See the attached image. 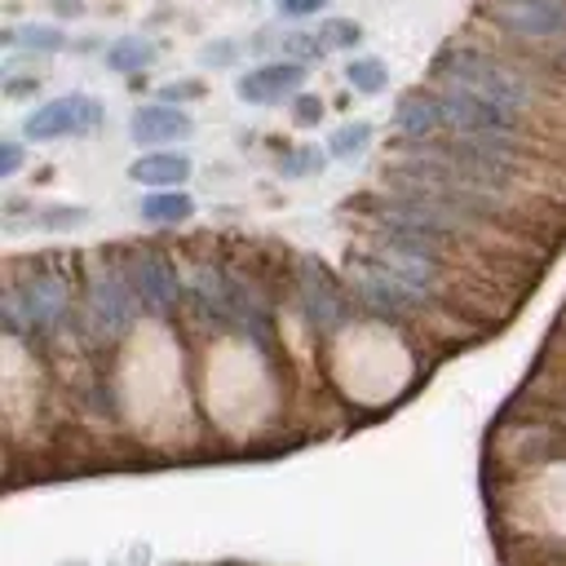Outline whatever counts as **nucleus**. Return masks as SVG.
<instances>
[{"mask_svg": "<svg viewBox=\"0 0 566 566\" xmlns=\"http://www.w3.org/2000/svg\"><path fill=\"white\" fill-rule=\"evenodd\" d=\"M332 0H274V9H279V18H292V22H301V18H314V13H323Z\"/></svg>", "mask_w": 566, "mask_h": 566, "instance_id": "27", "label": "nucleus"}, {"mask_svg": "<svg viewBox=\"0 0 566 566\" xmlns=\"http://www.w3.org/2000/svg\"><path fill=\"white\" fill-rule=\"evenodd\" d=\"M137 217L146 226H181L195 217V195L190 190H146L137 199Z\"/></svg>", "mask_w": 566, "mask_h": 566, "instance_id": "16", "label": "nucleus"}, {"mask_svg": "<svg viewBox=\"0 0 566 566\" xmlns=\"http://www.w3.org/2000/svg\"><path fill=\"white\" fill-rule=\"evenodd\" d=\"M4 93L9 97H35L40 93V75L27 71V75H4Z\"/></svg>", "mask_w": 566, "mask_h": 566, "instance_id": "28", "label": "nucleus"}, {"mask_svg": "<svg viewBox=\"0 0 566 566\" xmlns=\"http://www.w3.org/2000/svg\"><path fill=\"white\" fill-rule=\"evenodd\" d=\"M274 57H292V62H323L327 57V44L318 40V31H279V49Z\"/></svg>", "mask_w": 566, "mask_h": 566, "instance_id": "21", "label": "nucleus"}, {"mask_svg": "<svg viewBox=\"0 0 566 566\" xmlns=\"http://www.w3.org/2000/svg\"><path fill=\"white\" fill-rule=\"evenodd\" d=\"M186 287H190V305L199 310V318L252 340L261 354H274V305L265 301L252 274L212 261V265H195Z\"/></svg>", "mask_w": 566, "mask_h": 566, "instance_id": "1", "label": "nucleus"}, {"mask_svg": "<svg viewBox=\"0 0 566 566\" xmlns=\"http://www.w3.org/2000/svg\"><path fill=\"white\" fill-rule=\"evenodd\" d=\"M49 9H53L57 18H80V13H84V0H49Z\"/></svg>", "mask_w": 566, "mask_h": 566, "instance_id": "29", "label": "nucleus"}, {"mask_svg": "<svg viewBox=\"0 0 566 566\" xmlns=\"http://www.w3.org/2000/svg\"><path fill=\"white\" fill-rule=\"evenodd\" d=\"M553 420H557V429L566 433V407H557V411H553Z\"/></svg>", "mask_w": 566, "mask_h": 566, "instance_id": "30", "label": "nucleus"}, {"mask_svg": "<svg viewBox=\"0 0 566 566\" xmlns=\"http://www.w3.org/2000/svg\"><path fill=\"white\" fill-rule=\"evenodd\" d=\"M4 49L9 53H31V57H57L62 49H71V35L57 27V22H18V27H4Z\"/></svg>", "mask_w": 566, "mask_h": 566, "instance_id": "14", "label": "nucleus"}, {"mask_svg": "<svg viewBox=\"0 0 566 566\" xmlns=\"http://www.w3.org/2000/svg\"><path fill=\"white\" fill-rule=\"evenodd\" d=\"M305 75H310L305 62L265 57V62L234 75V97L243 106H279V102H292L296 93H305Z\"/></svg>", "mask_w": 566, "mask_h": 566, "instance_id": "10", "label": "nucleus"}, {"mask_svg": "<svg viewBox=\"0 0 566 566\" xmlns=\"http://www.w3.org/2000/svg\"><path fill=\"white\" fill-rule=\"evenodd\" d=\"M142 318V305L133 296V283L124 274L119 261H102L88 270L84 279V292H80V305L71 314V332L75 340L88 349V354H102V349H115Z\"/></svg>", "mask_w": 566, "mask_h": 566, "instance_id": "3", "label": "nucleus"}, {"mask_svg": "<svg viewBox=\"0 0 566 566\" xmlns=\"http://www.w3.org/2000/svg\"><path fill=\"white\" fill-rule=\"evenodd\" d=\"M486 22L526 49L566 40V0H486Z\"/></svg>", "mask_w": 566, "mask_h": 566, "instance_id": "9", "label": "nucleus"}, {"mask_svg": "<svg viewBox=\"0 0 566 566\" xmlns=\"http://www.w3.org/2000/svg\"><path fill=\"white\" fill-rule=\"evenodd\" d=\"M323 111H327V106H323L318 93H296V97H292V124H296V128H314V124L323 119Z\"/></svg>", "mask_w": 566, "mask_h": 566, "instance_id": "25", "label": "nucleus"}, {"mask_svg": "<svg viewBox=\"0 0 566 566\" xmlns=\"http://www.w3.org/2000/svg\"><path fill=\"white\" fill-rule=\"evenodd\" d=\"M106 124V106L93 93H57L49 102H40L35 111L22 115V142L49 146V142H66V137H88Z\"/></svg>", "mask_w": 566, "mask_h": 566, "instance_id": "8", "label": "nucleus"}, {"mask_svg": "<svg viewBox=\"0 0 566 566\" xmlns=\"http://www.w3.org/2000/svg\"><path fill=\"white\" fill-rule=\"evenodd\" d=\"M119 265H124V274H128V283H133V296H137L142 314L172 318V314L181 310V301L190 296V287H186V279H181L172 252H164V248H155V243L128 248V252L119 256Z\"/></svg>", "mask_w": 566, "mask_h": 566, "instance_id": "6", "label": "nucleus"}, {"mask_svg": "<svg viewBox=\"0 0 566 566\" xmlns=\"http://www.w3.org/2000/svg\"><path fill=\"white\" fill-rule=\"evenodd\" d=\"M22 164H27V142H22V137H4V142H0V177H4V181L18 177Z\"/></svg>", "mask_w": 566, "mask_h": 566, "instance_id": "26", "label": "nucleus"}, {"mask_svg": "<svg viewBox=\"0 0 566 566\" xmlns=\"http://www.w3.org/2000/svg\"><path fill=\"white\" fill-rule=\"evenodd\" d=\"M327 150H318V146H287L283 155H279V164H274V172L283 177V181H305V177H318L323 168H327Z\"/></svg>", "mask_w": 566, "mask_h": 566, "instance_id": "20", "label": "nucleus"}, {"mask_svg": "<svg viewBox=\"0 0 566 566\" xmlns=\"http://www.w3.org/2000/svg\"><path fill=\"white\" fill-rule=\"evenodd\" d=\"M438 106H442V137H517V142H526L522 111L486 102L469 88L438 84Z\"/></svg>", "mask_w": 566, "mask_h": 566, "instance_id": "7", "label": "nucleus"}, {"mask_svg": "<svg viewBox=\"0 0 566 566\" xmlns=\"http://www.w3.org/2000/svg\"><path fill=\"white\" fill-rule=\"evenodd\" d=\"M243 53H248V44H239V40H208V44H199V66L203 71H230V66H239Z\"/></svg>", "mask_w": 566, "mask_h": 566, "instance_id": "23", "label": "nucleus"}, {"mask_svg": "<svg viewBox=\"0 0 566 566\" xmlns=\"http://www.w3.org/2000/svg\"><path fill=\"white\" fill-rule=\"evenodd\" d=\"M345 84H349L354 93H363V97H376V93L389 88V62L376 57V53H354V57L345 62Z\"/></svg>", "mask_w": 566, "mask_h": 566, "instance_id": "18", "label": "nucleus"}, {"mask_svg": "<svg viewBox=\"0 0 566 566\" xmlns=\"http://www.w3.org/2000/svg\"><path fill=\"white\" fill-rule=\"evenodd\" d=\"M394 133H398V142H433V137H442L438 88H407L394 102Z\"/></svg>", "mask_w": 566, "mask_h": 566, "instance_id": "12", "label": "nucleus"}, {"mask_svg": "<svg viewBox=\"0 0 566 566\" xmlns=\"http://www.w3.org/2000/svg\"><path fill=\"white\" fill-rule=\"evenodd\" d=\"M318 40L327 44V53H354L363 44V27L354 18H323L318 22Z\"/></svg>", "mask_w": 566, "mask_h": 566, "instance_id": "22", "label": "nucleus"}, {"mask_svg": "<svg viewBox=\"0 0 566 566\" xmlns=\"http://www.w3.org/2000/svg\"><path fill=\"white\" fill-rule=\"evenodd\" d=\"M75 292L66 283V274L57 270H31V274H13L4 283L0 296V318L9 340H49L57 332L71 327L75 314Z\"/></svg>", "mask_w": 566, "mask_h": 566, "instance_id": "4", "label": "nucleus"}, {"mask_svg": "<svg viewBox=\"0 0 566 566\" xmlns=\"http://www.w3.org/2000/svg\"><path fill=\"white\" fill-rule=\"evenodd\" d=\"M203 97V80H168L155 88V102H168V106H190Z\"/></svg>", "mask_w": 566, "mask_h": 566, "instance_id": "24", "label": "nucleus"}, {"mask_svg": "<svg viewBox=\"0 0 566 566\" xmlns=\"http://www.w3.org/2000/svg\"><path fill=\"white\" fill-rule=\"evenodd\" d=\"M195 172V159L186 150H142L133 164H128V181L146 186V190H186Z\"/></svg>", "mask_w": 566, "mask_h": 566, "instance_id": "13", "label": "nucleus"}, {"mask_svg": "<svg viewBox=\"0 0 566 566\" xmlns=\"http://www.w3.org/2000/svg\"><path fill=\"white\" fill-rule=\"evenodd\" d=\"M155 57H159V44L150 40V35H115L106 49H102V62H106V71H115V75H128V80H137L142 71H150L155 66Z\"/></svg>", "mask_w": 566, "mask_h": 566, "instance_id": "15", "label": "nucleus"}, {"mask_svg": "<svg viewBox=\"0 0 566 566\" xmlns=\"http://www.w3.org/2000/svg\"><path fill=\"white\" fill-rule=\"evenodd\" d=\"M433 75H438V84L469 88V93H478L486 102H500L509 111H522V115H531L544 102V84H539L535 71L517 66L504 53L478 49V44H447L433 57Z\"/></svg>", "mask_w": 566, "mask_h": 566, "instance_id": "2", "label": "nucleus"}, {"mask_svg": "<svg viewBox=\"0 0 566 566\" xmlns=\"http://www.w3.org/2000/svg\"><path fill=\"white\" fill-rule=\"evenodd\" d=\"M292 305L296 314L305 318V327L314 336H336L340 327L354 323V292L314 256H296V270H292Z\"/></svg>", "mask_w": 566, "mask_h": 566, "instance_id": "5", "label": "nucleus"}, {"mask_svg": "<svg viewBox=\"0 0 566 566\" xmlns=\"http://www.w3.org/2000/svg\"><path fill=\"white\" fill-rule=\"evenodd\" d=\"M93 221V212L84 203H35V212L27 217L31 230H44V234H66V230H84Z\"/></svg>", "mask_w": 566, "mask_h": 566, "instance_id": "17", "label": "nucleus"}, {"mask_svg": "<svg viewBox=\"0 0 566 566\" xmlns=\"http://www.w3.org/2000/svg\"><path fill=\"white\" fill-rule=\"evenodd\" d=\"M190 137H195V115L186 106L142 102L128 115V142L137 150H172V142H190Z\"/></svg>", "mask_w": 566, "mask_h": 566, "instance_id": "11", "label": "nucleus"}, {"mask_svg": "<svg viewBox=\"0 0 566 566\" xmlns=\"http://www.w3.org/2000/svg\"><path fill=\"white\" fill-rule=\"evenodd\" d=\"M371 137H376V128H371L367 119H345L340 128L327 133V146H323V150H327L332 159H358V155L371 146Z\"/></svg>", "mask_w": 566, "mask_h": 566, "instance_id": "19", "label": "nucleus"}]
</instances>
